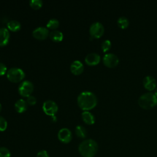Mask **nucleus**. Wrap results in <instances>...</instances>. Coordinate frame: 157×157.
I'll list each match as a JSON object with an SVG mask.
<instances>
[{
    "instance_id": "obj_1",
    "label": "nucleus",
    "mask_w": 157,
    "mask_h": 157,
    "mask_svg": "<svg viewBox=\"0 0 157 157\" xmlns=\"http://www.w3.org/2000/svg\"><path fill=\"white\" fill-rule=\"evenodd\" d=\"M77 101L79 107L84 111L93 109L98 104L96 96L89 91L81 92L77 97Z\"/></svg>"
},
{
    "instance_id": "obj_2",
    "label": "nucleus",
    "mask_w": 157,
    "mask_h": 157,
    "mask_svg": "<svg viewBox=\"0 0 157 157\" xmlns=\"http://www.w3.org/2000/svg\"><path fill=\"white\" fill-rule=\"evenodd\" d=\"M98 150L97 142L91 139L82 141L78 146V151L83 157H94Z\"/></svg>"
},
{
    "instance_id": "obj_3",
    "label": "nucleus",
    "mask_w": 157,
    "mask_h": 157,
    "mask_svg": "<svg viewBox=\"0 0 157 157\" xmlns=\"http://www.w3.org/2000/svg\"><path fill=\"white\" fill-rule=\"evenodd\" d=\"M139 106L144 109H150L157 105V97L152 93H145L138 99Z\"/></svg>"
},
{
    "instance_id": "obj_4",
    "label": "nucleus",
    "mask_w": 157,
    "mask_h": 157,
    "mask_svg": "<svg viewBox=\"0 0 157 157\" xmlns=\"http://www.w3.org/2000/svg\"><path fill=\"white\" fill-rule=\"evenodd\" d=\"M6 76L10 82L17 83L21 82L25 78V73L21 68L11 67L7 70Z\"/></svg>"
},
{
    "instance_id": "obj_5",
    "label": "nucleus",
    "mask_w": 157,
    "mask_h": 157,
    "mask_svg": "<svg viewBox=\"0 0 157 157\" xmlns=\"http://www.w3.org/2000/svg\"><path fill=\"white\" fill-rule=\"evenodd\" d=\"M34 90L33 83L28 80L22 81L18 85V93L23 97H28L31 95Z\"/></svg>"
},
{
    "instance_id": "obj_6",
    "label": "nucleus",
    "mask_w": 157,
    "mask_h": 157,
    "mask_svg": "<svg viewBox=\"0 0 157 157\" xmlns=\"http://www.w3.org/2000/svg\"><path fill=\"white\" fill-rule=\"evenodd\" d=\"M104 32V27L103 25L99 21L93 23L89 29V33L91 36V39L101 37L103 35Z\"/></svg>"
},
{
    "instance_id": "obj_7",
    "label": "nucleus",
    "mask_w": 157,
    "mask_h": 157,
    "mask_svg": "<svg viewBox=\"0 0 157 157\" xmlns=\"http://www.w3.org/2000/svg\"><path fill=\"white\" fill-rule=\"evenodd\" d=\"M42 110L45 114L50 116H53L58 112V106L55 101L52 100H47L43 103Z\"/></svg>"
},
{
    "instance_id": "obj_8",
    "label": "nucleus",
    "mask_w": 157,
    "mask_h": 157,
    "mask_svg": "<svg viewBox=\"0 0 157 157\" xmlns=\"http://www.w3.org/2000/svg\"><path fill=\"white\" fill-rule=\"evenodd\" d=\"M102 61L104 64L109 68L116 67L119 63L118 56L116 55L111 53L105 54L103 56Z\"/></svg>"
},
{
    "instance_id": "obj_9",
    "label": "nucleus",
    "mask_w": 157,
    "mask_h": 157,
    "mask_svg": "<svg viewBox=\"0 0 157 157\" xmlns=\"http://www.w3.org/2000/svg\"><path fill=\"white\" fill-rule=\"evenodd\" d=\"M49 31L47 27L38 26L32 32L33 36L39 40H44L49 35Z\"/></svg>"
},
{
    "instance_id": "obj_10",
    "label": "nucleus",
    "mask_w": 157,
    "mask_h": 157,
    "mask_svg": "<svg viewBox=\"0 0 157 157\" xmlns=\"http://www.w3.org/2000/svg\"><path fill=\"white\" fill-rule=\"evenodd\" d=\"M72 132L68 128H61L58 133V139L64 144H67L72 140Z\"/></svg>"
},
{
    "instance_id": "obj_11",
    "label": "nucleus",
    "mask_w": 157,
    "mask_h": 157,
    "mask_svg": "<svg viewBox=\"0 0 157 157\" xmlns=\"http://www.w3.org/2000/svg\"><path fill=\"white\" fill-rule=\"evenodd\" d=\"M101 61V56L96 53H88L85 58L86 64L89 66L97 65Z\"/></svg>"
},
{
    "instance_id": "obj_12",
    "label": "nucleus",
    "mask_w": 157,
    "mask_h": 157,
    "mask_svg": "<svg viewBox=\"0 0 157 157\" xmlns=\"http://www.w3.org/2000/svg\"><path fill=\"white\" fill-rule=\"evenodd\" d=\"M70 70L73 74L80 75L84 70V66L80 61L75 60L71 64Z\"/></svg>"
},
{
    "instance_id": "obj_13",
    "label": "nucleus",
    "mask_w": 157,
    "mask_h": 157,
    "mask_svg": "<svg viewBox=\"0 0 157 157\" xmlns=\"http://www.w3.org/2000/svg\"><path fill=\"white\" fill-rule=\"evenodd\" d=\"M143 85L145 89L151 91L156 88V81L153 77L147 75L143 80Z\"/></svg>"
},
{
    "instance_id": "obj_14",
    "label": "nucleus",
    "mask_w": 157,
    "mask_h": 157,
    "mask_svg": "<svg viewBox=\"0 0 157 157\" xmlns=\"http://www.w3.org/2000/svg\"><path fill=\"white\" fill-rule=\"evenodd\" d=\"M10 39V33L9 29L5 27L0 28V47L6 45Z\"/></svg>"
},
{
    "instance_id": "obj_15",
    "label": "nucleus",
    "mask_w": 157,
    "mask_h": 157,
    "mask_svg": "<svg viewBox=\"0 0 157 157\" xmlns=\"http://www.w3.org/2000/svg\"><path fill=\"white\" fill-rule=\"evenodd\" d=\"M82 118L83 121L87 124L91 125L94 123L95 122V117L91 112H90L88 110L83 111L82 114Z\"/></svg>"
},
{
    "instance_id": "obj_16",
    "label": "nucleus",
    "mask_w": 157,
    "mask_h": 157,
    "mask_svg": "<svg viewBox=\"0 0 157 157\" xmlns=\"http://www.w3.org/2000/svg\"><path fill=\"white\" fill-rule=\"evenodd\" d=\"M15 109L18 113H23L26 110L28 107V104L23 99H20L17 100L14 105Z\"/></svg>"
},
{
    "instance_id": "obj_17",
    "label": "nucleus",
    "mask_w": 157,
    "mask_h": 157,
    "mask_svg": "<svg viewBox=\"0 0 157 157\" xmlns=\"http://www.w3.org/2000/svg\"><path fill=\"white\" fill-rule=\"evenodd\" d=\"M49 37L52 40L56 42H61L63 39V33L58 29L52 30L49 33Z\"/></svg>"
},
{
    "instance_id": "obj_18",
    "label": "nucleus",
    "mask_w": 157,
    "mask_h": 157,
    "mask_svg": "<svg viewBox=\"0 0 157 157\" xmlns=\"http://www.w3.org/2000/svg\"><path fill=\"white\" fill-rule=\"evenodd\" d=\"M7 26L9 30L16 32L20 29L21 26V23L18 21L16 20H11L7 22Z\"/></svg>"
},
{
    "instance_id": "obj_19",
    "label": "nucleus",
    "mask_w": 157,
    "mask_h": 157,
    "mask_svg": "<svg viewBox=\"0 0 157 157\" xmlns=\"http://www.w3.org/2000/svg\"><path fill=\"white\" fill-rule=\"evenodd\" d=\"M75 134L80 138H85L86 136L87 131L85 127L82 125H78L75 127Z\"/></svg>"
},
{
    "instance_id": "obj_20",
    "label": "nucleus",
    "mask_w": 157,
    "mask_h": 157,
    "mask_svg": "<svg viewBox=\"0 0 157 157\" xmlns=\"http://www.w3.org/2000/svg\"><path fill=\"white\" fill-rule=\"evenodd\" d=\"M117 25L120 28L125 29L129 25V20L125 17H120L117 20Z\"/></svg>"
},
{
    "instance_id": "obj_21",
    "label": "nucleus",
    "mask_w": 157,
    "mask_h": 157,
    "mask_svg": "<svg viewBox=\"0 0 157 157\" xmlns=\"http://www.w3.org/2000/svg\"><path fill=\"white\" fill-rule=\"evenodd\" d=\"M59 22L58 19L51 18L47 21L46 26L47 28L54 30V29H56L59 26Z\"/></svg>"
},
{
    "instance_id": "obj_22",
    "label": "nucleus",
    "mask_w": 157,
    "mask_h": 157,
    "mask_svg": "<svg viewBox=\"0 0 157 157\" xmlns=\"http://www.w3.org/2000/svg\"><path fill=\"white\" fill-rule=\"evenodd\" d=\"M29 4L33 9L37 10L42 6L43 2L42 0H30L29 1Z\"/></svg>"
},
{
    "instance_id": "obj_23",
    "label": "nucleus",
    "mask_w": 157,
    "mask_h": 157,
    "mask_svg": "<svg viewBox=\"0 0 157 157\" xmlns=\"http://www.w3.org/2000/svg\"><path fill=\"white\" fill-rule=\"evenodd\" d=\"M111 42L110 40L107 39L104 40L101 44V48L104 52H106L111 48Z\"/></svg>"
},
{
    "instance_id": "obj_24",
    "label": "nucleus",
    "mask_w": 157,
    "mask_h": 157,
    "mask_svg": "<svg viewBox=\"0 0 157 157\" xmlns=\"http://www.w3.org/2000/svg\"><path fill=\"white\" fill-rule=\"evenodd\" d=\"M10 152L9 150L4 147H0V157H10Z\"/></svg>"
},
{
    "instance_id": "obj_25",
    "label": "nucleus",
    "mask_w": 157,
    "mask_h": 157,
    "mask_svg": "<svg viewBox=\"0 0 157 157\" xmlns=\"http://www.w3.org/2000/svg\"><path fill=\"white\" fill-rule=\"evenodd\" d=\"M7 128V121L2 116H0V131H4Z\"/></svg>"
},
{
    "instance_id": "obj_26",
    "label": "nucleus",
    "mask_w": 157,
    "mask_h": 157,
    "mask_svg": "<svg viewBox=\"0 0 157 157\" xmlns=\"http://www.w3.org/2000/svg\"><path fill=\"white\" fill-rule=\"evenodd\" d=\"M26 102L28 104L31 105H35L36 102H37V99L36 98L35 96H33V95H30L29 96H28L26 98Z\"/></svg>"
},
{
    "instance_id": "obj_27",
    "label": "nucleus",
    "mask_w": 157,
    "mask_h": 157,
    "mask_svg": "<svg viewBox=\"0 0 157 157\" xmlns=\"http://www.w3.org/2000/svg\"><path fill=\"white\" fill-rule=\"evenodd\" d=\"M7 66L3 63L0 62V75H3L7 73Z\"/></svg>"
},
{
    "instance_id": "obj_28",
    "label": "nucleus",
    "mask_w": 157,
    "mask_h": 157,
    "mask_svg": "<svg viewBox=\"0 0 157 157\" xmlns=\"http://www.w3.org/2000/svg\"><path fill=\"white\" fill-rule=\"evenodd\" d=\"M36 157H50V156L47 151L41 150L37 153Z\"/></svg>"
},
{
    "instance_id": "obj_29",
    "label": "nucleus",
    "mask_w": 157,
    "mask_h": 157,
    "mask_svg": "<svg viewBox=\"0 0 157 157\" xmlns=\"http://www.w3.org/2000/svg\"><path fill=\"white\" fill-rule=\"evenodd\" d=\"M52 121H56V117H55V115L52 116Z\"/></svg>"
},
{
    "instance_id": "obj_30",
    "label": "nucleus",
    "mask_w": 157,
    "mask_h": 157,
    "mask_svg": "<svg viewBox=\"0 0 157 157\" xmlns=\"http://www.w3.org/2000/svg\"><path fill=\"white\" fill-rule=\"evenodd\" d=\"M155 95L157 97V87L155 88Z\"/></svg>"
},
{
    "instance_id": "obj_31",
    "label": "nucleus",
    "mask_w": 157,
    "mask_h": 157,
    "mask_svg": "<svg viewBox=\"0 0 157 157\" xmlns=\"http://www.w3.org/2000/svg\"><path fill=\"white\" fill-rule=\"evenodd\" d=\"M1 110H2V105H1V104L0 103V112H1Z\"/></svg>"
}]
</instances>
